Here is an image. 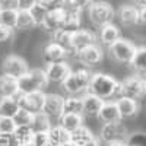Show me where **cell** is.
<instances>
[{"label":"cell","mask_w":146,"mask_h":146,"mask_svg":"<svg viewBox=\"0 0 146 146\" xmlns=\"http://www.w3.org/2000/svg\"><path fill=\"white\" fill-rule=\"evenodd\" d=\"M120 38V29L113 25V23H107V25L101 27V32H100V40L104 45L110 47L111 44H114L117 40Z\"/></svg>","instance_id":"603a6c76"},{"label":"cell","mask_w":146,"mask_h":146,"mask_svg":"<svg viewBox=\"0 0 146 146\" xmlns=\"http://www.w3.org/2000/svg\"><path fill=\"white\" fill-rule=\"evenodd\" d=\"M118 19L123 25H135L139 22V7L124 5L118 9Z\"/></svg>","instance_id":"d6986e66"},{"label":"cell","mask_w":146,"mask_h":146,"mask_svg":"<svg viewBox=\"0 0 146 146\" xmlns=\"http://www.w3.org/2000/svg\"><path fill=\"white\" fill-rule=\"evenodd\" d=\"M28 63L23 60L22 57L19 56H7L5 58V62L2 64V72L3 75H7V76H12L15 79H19L22 75H25L28 72Z\"/></svg>","instance_id":"ba28073f"},{"label":"cell","mask_w":146,"mask_h":146,"mask_svg":"<svg viewBox=\"0 0 146 146\" xmlns=\"http://www.w3.org/2000/svg\"><path fill=\"white\" fill-rule=\"evenodd\" d=\"M107 146H127L126 142H111V143H107Z\"/></svg>","instance_id":"bcb514c9"},{"label":"cell","mask_w":146,"mask_h":146,"mask_svg":"<svg viewBox=\"0 0 146 146\" xmlns=\"http://www.w3.org/2000/svg\"><path fill=\"white\" fill-rule=\"evenodd\" d=\"M64 19H66V9L63 7H53L48 9L47 15L41 23V27L50 32H54L57 29H62L64 25Z\"/></svg>","instance_id":"8fae6325"},{"label":"cell","mask_w":146,"mask_h":146,"mask_svg":"<svg viewBox=\"0 0 146 146\" xmlns=\"http://www.w3.org/2000/svg\"><path fill=\"white\" fill-rule=\"evenodd\" d=\"M18 146H34L32 142H28V143H23V145H18Z\"/></svg>","instance_id":"681fc988"},{"label":"cell","mask_w":146,"mask_h":146,"mask_svg":"<svg viewBox=\"0 0 146 146\" xmlns=\"http://www.w3.org/2000/svg\"><path fill=\"white\" fill-rule=\"evenodd\" d=\"M13 98L16 100V102L19 104L21 108H25V110L35 114V113L42 111L45 94L42 91H36V92H31V94H22L18 91V94Z\"/></svg>","instance_id":"52a82bcc"},{"label":"cell","mask_w":146,"mask_h":146,"mask_svg":"<svg viewBox=\"0 0 146 146\" xmlns=\"http://www.w3.org/2000/svg\"><path fill=\"white\" fill-rule=\"evenodd\" d=\"M76 58H78V62L80 64H85V66H96V64H100L102 62V57H104V53L101 50V47L100 45H96V44H92L89 47H85L83 50L75 53Z\"/></svg>","instance_id":"30bf717a"},{"label":"cell","mask_w":146,"mask_h":146,"mask_svg":"<svg viewBox=\"0 0 146 146\" xmlns=\"http://www.w3.org/2000/svg\"><path fill=\"white\" fill-rule=\"evenodd\" d=\"M45 76L48 82L53 83H63V80L67 78V75L72 72V67L69 66L67 62H58V63H51L47 64Z\"/></svg>","instance_id":"7c38bea8"},{"label":"cell","mask_w":146,"mask_h":146,"mask_svg":"<svg viewBox=\"0 0 146 146\" xmlns=\"http://www.w3.org/2000/svg\"><path fill=\"white\" fill-rule=\"evenodd\" d=\"M34 113L28 111L25 108H19L16 114L13 115V121L16 126H32V121H34Z\"/></svg>","instance_id":"1f68e13d"},{"label":"cell","mask_w":146,"mask_h":146,"mask_svg":"<svg viewBox=\"0 0 146 146\" xmlns=\"http://www.w3.org/2000/svg\"><path fill=\"white\" fill-rule=\"evenodd\" d=\"M67 51L64 48H62L60 45H57L56 42H50L44 47L42 50V57L44 60L51 64V63H58V62H66V57H67Z\"/></svg>","instance_id":"9a60e30c"},{"label":"cell","mask_w":146,"mask_h":146,"mask_svg":"<svg viewBox=\"0 0 146 146\" xmlns=\"http://www.w3.org/2000/svg\"><path fill=\"white\" fill-rule=\"evenodd\" d=\"M31 142H32L34 146H50V143H48V133L47 131H34Z\"/></svg>","instance_id":"8d00e7d4"},{"label":"cell","mask_w":146,"mask_h":146,"mask_svg":"<svg viewBox=\"0 0 146 146\" xmlns=\"http://www.w3.org/2000/svg\"><path fill=\"white\" fill-rule=\"evenodd\" d=\"M12 34H13V29H10V28H7V27H5V25L0 23V42L9 40L12 36Z\"/></svg>","instance_id":"60d3db41"},{"label":"cell","mask_w":146,"mask_h":146,"mask_svg":"<svg viewBox=\"0 0 146 146\" xmlns=\"http://www.w3.org/2000/svg\"><path fill=\"white\" fill-rule=\"evenodd\" d=\"M92 78V73L86 69H79V70H72L67 78L63 80L62 86L69 95H78L83 91H88L89 82Z\"/></svg>","instance_id":"3957f363"},{"label":"cell","mask_w":146,"mask_h":146,"mask_svg":"<svg viewBox=\"0 0 146 146\" xmlns=\"http://www.w3.org/2000/svg\"><path fill=\"white\" fill-rule=\"evenodd\" d=\"M16 82H18V91L22 94H31V92H36V91H42L48 83L45 72L42 69L28 70L25 75H22L19 79H16Z\"/></svg>","instance_id":"7a4b0ae2"},{"label":"cell","mask_w":146,"mask_h":146,"mask_svg":"<svg viewBox=\"0 0 146 146\" xmlns=\"http://www.w3.org/2000/svg\"><path fill=\"white\" fill-rule=\"evenodd\" d=\"M35 27V21L28 10H18V19H16V28L18 29H28Z\"/></svg>","instance_id":"d6a6232c"},{"label":"cell","mask_w":146,"mask_h":146,"mask_svg":"<svg viewBox=\"0 0 146 146\" xmlns=\"http://www.w3.org/2000/svg\"><path fill=\"white\" fill-rule=\"evenodd\" d=\"M36 3V0H18V10H31Z\"/></svg>","instance_id":"ab89813d"},{"label":"cell","mask_w":146,"mask_h":146,"mask_svg":"<svg viewBox=\"0 0 146 146\" xmlns=\"http://www.w3.org/2000/svg\"><path fill=\"white\" fill-rule=\"evenodd\" d=\"M136 48L137 47H135L130 41L118 38L114 44H111L108 47V51H110V56H111L115 62H118V63H129L130 64L133 57H135Z\"/></svg>","instance_id":"5b68a950"},{"label":"cell","mask_w":146,"mask_h":146,"mask_svg":"<svg viewBox=\"0 0 146 146\" xmlns=\"http://www.w3.org/2000/svg\"><path fill=\"white\" fill-rule=\"evenodd\" d=\"M32 135H34V130L29 126H16L13 135H12V139L13 142L18 145H23V143H28L32 140Z\"/></svg>","instance_id":"83f0119b"},{"label":"cell","mask_w":146,"mask_h":146,"mask_svg":"<svg viewBox=\"0 0 146 146\" xmlns=\"http://www.w3.org/2000/svg\"><path fill=\"white\" fill-rule=\"evenodd\" d=\"M2 9H9V10H18V0H0Z\"/></svg>","instance_id":"b9f144b4"},{"label":"cell","mask_w":146,"mask_h":146,"mask_svg":"<svg viewBox=\"0 0 146 146\" xmlns=\"http://www.w3.org/2000/svg\"><path fill=\"white\" fill-rule=\"evenodd\" d=\"M18 94V82L15 78L2 75L0 76V98L15 96Z\"/></svg>","instance_id":"7402d4cb"},{"label":"cell","mask_w":146,"mask_h":146,"mask_svg":"<svg viewBox=\"0 0 146 146\" xmlns=\"http://www.w3.org/2000/svg\"><path fill=\"white\" fill-rule=\"evenodd\" d=\"M63 102H64L63 96L56 95V94H48L45 95V100H44L42 113H45L50 118L51 117L58 118L63 114Z\"/></svg>","instance_id":"5bb4252c"},{"label":"cell","mask_w":146,"mask_h":146,"mask_svg":"<svg viewBox=\"0 0 146 146\" xmlns=\"http://www.w3.org/2000/svg\"><path fill=\"white\" fill-rule=\"evenodd\" d=\"M145 79H146V78H145Z\"/></svg>","instance_id":"816d5d0a"},{"label":"cell","mask_w":146,"mask_h":146,"mask_svg":"<svg viewBox=\"0 0 146 146\" xmlns=\"http://www.w3.org/2000/svg\"><path fill=\"white\" fill-rule=\"evenodd\" d=\"M63 113H73V114H82L83 115L82 98H79L76 95H69L67 98H64Z\"/></svg>","instance_id":"f1b7e54d"},{"label":"cell","mask_w":146,"mask_h":146,"mask_svg":"<svg viewBox=\"0 0 146 146\" xmlns=\"http://www.w3.org/2000/svg\"><path fill=\"white\" fill-rule=\"evenodd\" d=\"M89 18L98 27H104L111 23L114 18V9L107 2H94L89 6Z\"/></svg>","instance_id":"8992f818"},{"label":"cell","mask_w":146,"mask_h":146,"mask_svg":"<svg viewBox=\"0 0 146 146\" xmlns=\"http://www.w3.org/2000/svg\"><path fill=\"white\" fill-rule=\"evenodd\" d=\"M139 22L146 23V6L139 9Z\"/></svg>","instance_id":"ee69618b"},{"label":"cell","mask_w":146,"mask_h":146,"mask_svg":"<svg viewBox=\"0 0 146 146\" xmlns=\"http://www.w3.org/2000/svg\"><path fill=\"white\" fill-rule=\"evenodd\" d=\"M127 146H146V135L135 133L133 136H127Z\"/></svg>","instance_id":"74e56055"},{"label":"cell","mask_w":146,"mask_h":146,"mask_svg":"<svg viewBox=\"0 0 146 146\" xmlns=\"http://www.w3.org/2000/svg\"><path fill=\"white\" fill-rule=\"evenodd\" d=\"M98 117L102 123H115V121H121V117H120V113H118V107H117V102L115 101H104L100 113H98Z\"/></svg>","instance_id":"2e32d148"},{"label":"cell","mask_w":146,"mask_h":146,"mask_svg":"<svg viewBox=\"0 0 146 146\" xmlns=\"http://www.w3.org/2000/svg\"><path fill=\"white\" fill-rule=\"evenodd\" d=\"M16 19H18V10L2 9V12H0V23L10 29L16 28Z\"/></svg>","instance_id":"836d02e7"},{"label":"cell","mask_w":146,"mask_h":146,"mask_svg":"<svg viewBox=\"0 0 146 146\" xmlns=\"http://www.w3.org/2000/svg\"><path fill=\"white\" fill-rule=\"evenodd\" d=\"M92 3H94V0H69V6L67 7H72V9H75V10L82 12L83 9H86V7L89 9V6Z\"/></svg>","instance_id":"f35d334b"},{"label":"cell","mask_w":146,"mask_h":146,"mask_svg":"<svg viewBox=\"0 0 146 146\" xmlns=\"http://www.w3.org/2000/svg\"><path fill=\"white\" fill-rule=\"evenodd\" d=\"M19 104L16 102V100L13 96H6V98H0V115L3 117H12L16 114V111L19 110Z\"/></svg>","instance_id":"484cf974"},{"label":"cell","mask_w":146,"mask_h":146,"mask_svg":"<svg viewBox=\"0 0 146 146\" xmlns=\"http://www.w3.org/2000/svg\"><path fill=\"white\" fill-rule=\"evenodd\" d=\"M94 139H95L94 133L85 126H80V127H78L76 130H73L70 133V140L76 146H85L86 143H89Z\"/></svg>","instance_id":"cb8c5ba5"},{"label":"cell","mask_w":146,"mask_h":146,"mask_svg":"<svg viewBox=\"0 0 146 146\" xmlns=\"http://www.w3.org/2000/svg\"><path fill=\"white\" fill-rule=\"evenodd\" d=\"M80 12L75 10L72 7L66 9V19H64V25L63 29L69 31V32H75L78 29H80Z\"/></svg>","instance_id":"d4e9b609"},{"label":"cell","mask_w":146,"mask_h":146,"mask_svg":"<svg viewBox=\"0 0 146 146\" xmlns=\"http://www.w3.org/2000/svg\"><path fill=\"white\" fill-rule=\"evenodd\" d=\"M131 67L139 73H145L146 75V47H139L136 48L135 57L131 60Z\"/></svg>","instance_id":"f546056e"},{"label":"cell","mask_w":146,"mask_h":146,"mask_svg":"<svg viewBox=\"0 0 146 146\" xmlns=\"http://www.w3.org/2000/svg\"><path fill=\"white\" fill-rule=\"evenodd\" d=\"M118 107V113L121 118H130L133 115H136L139 111V102L136 100L126 98V96H120L115 101Z\"/></svg>","instance_id":"ac0fdd59"},{"label":"cell","mask_w":146,"mask_h":146,"mask_svg":"<svg viewBox=\"0 0 146 146\" xmlns=\"http://www.w3.org/2000/svg\"><path fill=\"white\" fill-rule=\"evenodd\" d=\"M0 12H2V5H0Z\"/></svg>","instance_id":"f907efd6"},{"label":"cell","mask_w":146,"mask_h":146,"mask_svg":"<svg viewBox=\"0 0 146 146\" xmlns=\"http://www.w3.org/2000/svg\"><path fill=\"white\" fill-rule=\"evenodd\" d=\"M146 94V79L142 76H130L120 82V96L139 100Z\"/></svg>","instance_id":"277c9868"},{"label":"cell","mask_w":146,"mask_h":146,"mask_svg":"<svg viewBox=\"0 0 146 146\" xmlns=\"http://www.w3.org/2000/svg\"><path fill=\"white\" fill-rule=\"evenodd\" d=\"M0 146H16V143L13 142L12 136L2 135V133H0Z\"/></svg>","instance_id":"7bdbcfd3"},{"label":"cell","mask_w":146,"mask_h":146,"mask_svg":"<svg viewBox=\"0 0 146 146\" xmlns=\"http://www.w3.org/2000/svg\"><path fill=\"white\" fill-rule=\"evenodd\" d=\"M133 2H135V5H136V6H139V9L146 6V0H133Z\"/></svg>","instance_id":"f6af8a7d"},{"label":"cell","mask_w":146,"mask_h":146,"mask_svg":"<svg viewBox=\"0 0 146 146\" xmlns=\"http://www.w3.org/2000/svg\"><path fill=\"white\" fill-rule=\"evenodd\" d=\"M16 129V124L12 117H3L0 115V133L2 135H9L12 136L13 135V131Z\"/></svg>","instance_id":"e575fe53"},{"label":"cell","mask_w":146,"mask_h":146,"mask_svg":"<svg viewBox=\"0 0 146 146\" xmlns=\"http://www.w3.org/2000/svg\"><path fill=\"white\" fill-rule=\"evenodd\" d=\"M85 146H100V142H98V139H94V140H91L89 143H86V145H85Z\"/></svg>","instance_id":"7dc6e473"},{"label":"cell","mask_w":146,"mask_h":146,"mask_svg":"<svg viewBox=\"0 0 146 146\" xmlns=\"http://www.w3.org/2000/svg\"><path fill=\"white\" fill-rule=\"evenodd\" d=\"M86 92L105 101L113 96H120V82H117L113 76L104 75V73H92Z\"/></svg>","instance_id":"6da1fadb"},{"label":"cell","mask_w":146,"mask_h":146,"mask_svg":"<svg viewBox=\"0 0 146 146\" xmlns=\"http://www.w3.org/2000/svg\"><path fill=\"white\" fill-rule=\"evenodd\" d=\"M47 133H48V143H50V146H60L64 142L70 140V133L64 130L60 124L51 126L47 130Z\"/></svg>","instance_id":"44dd1931"},{"label":"cell","mask_w":146,"mask_h":146,"mask_svg":"<svg viewBox=\"0 0 146 146\" xmlns=\"http://www.w3.org/2000/svg\"><path fill=\"white\" fill-rule=\"evenodd\" d=\"M60 146H76L75 143H73L72 140H67V142H64L63 145H60Z\"/></svg>","instance_id":"c3c4849f"},{"label":"cell","mask_w":146,"mask_h":146,"mask_svg":"<svg viewBox=\"0 0 146 146\" xmlns=\"http://www.w3.org/2000/svg\"><path fill=\"white\" fill-rule=\"evenodd\" d=\"M60 126L64 130H67L69 133H72L73 130H76L78 127L83 126V115L82 114H73V113H63L58 117Z\"/></svg>","instance_id":"ffe728a7"},{"label":"cell","mask_w":146,"mask_h":146,"mask_svg":"<svg viewBox=\"0 0 146 146\" xmlns=\"http://www.w3.org/2000/svg\"><path fill=\"white\" fill-rule=\"evenodd\" d=\"M32 130L34 131H47L48 129L51 127L50 124V117H48L45 113L40 111V113H35L34 115V121H32Z\"/></svg>","instance_id":"4dcf8cb0"},{"label":"cell","mask_w":146,"mask_h":146,"mask_svg":"<svg viewBox=\"0 0 146 146\" xmlns=\"http://www.w3.org/2000/svg\"><path fill=\"white\" fill-rule=\"evenodd\" d=\"M53 42H56L57 45L64 48L67 53H72V32H69L63 28L54 31L53 32Z\"/></svg>","instance_id":"4316f807"},{"label":"cell","mask_w":146,"mask_h":146,"mask_svg":"<svg viewBox=\"0 0 146 146\" xmlns=\"http://www.w3.org/2000/svg\"><path fill=\"white\" fill-rule=\"evenodd\" d=\"M92 44H96V36L94 32L88 29H78L72 32V51L78 53L83 50L85 47H89Z\"/></svg>","instance_id":"4fadbf2b"},{"label":"cell","mask_w":146,"mask_h":146,"mask_svg":"<svg viewBox=\"0 0 146 146\" xmlns=\"http://www.w3.org/2000/svg\"><path fill=\"white\" fill-rule=\"evenodd\" d=\"M102 104H104V100H101V98H98V96L86 92L82 96L83 115H98Z\"/></svg>","instance_id":"e0dca14e"},{"label":"cell","mask_w":146,"mask_h":146,"mask_svg":"<svg viewBox=\"0 0 146 146\" xmlns=\"http://www.w3.org/2000/svg\"><path fill=\"white\" fill-rule=\"evenodd\" d=\"M29 12H31V15H32L34 21H35V25H41L44 18H45V15H47V12H48V9L45 6L40 5V3H35V6Z\"/></svg>","instance_id":"d590c367"},{"label":"cell","mask_w":146,"mask_h":146,"mask_svg":"<svg viewBox=\"0 0 146 146\" xmlns=\"http://www.w3.org/2000/svg\"><path fill=\"white\" fill-rule=\"evenodd\" d=\"M101 139L105 143H111V142H126L127 140V130L126 127L120 123H105L101 129Z\"/></svg>","instance_id":"9c48e42d"}]
</instances>
